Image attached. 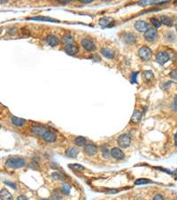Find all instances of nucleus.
Instances as JSON below:
<instances>
[{"label": "nucleus", "instance_id": "1", "mask_svg": "<svg viewBox=\"0 0 177 200\" xmlns=\"http://www.w3.org/2000/svg\"><path fill=\"white\" fill-rule=\"evenodd\" d=\"M5 165L7 167L16 169V168L24 167L26 165V162H25V160L22 158H9L6 160Z\"/></svg>", "mask_w": 177, "mask_h": 200}, {"label": "nucleus", "instance_id": "2", "mask_svg": "<svg viewBox=\"0 0 177 200\" xmlns=\"http://www.w3.org/2000/svg\"><path fill=\"white\" fill-rule=\"evenodd\" d=\"M118 144L121 148H128L131 143V138L128 134H122L118 137Z\"/></svg>", "mask_w": 177, "mask_h": 200}, {"label": "nucleus", "instance_id": "3", "mask_svg": "<svg viewBox=\"0 0 177 200\" xmlns=\"http://www.w3.org/2000/svg\"><path fill=\"white\" fill-rule=\"evenodd\" d=\"M138 55L142 60H148L151 57L152 52H151V50L149 47L142 46L138 51Z\"/></svg>", "mask_w": 177, "mask_h": 200}, {"label": "nucleus", "instance_id": "4", "mask_svg": "<svg viewBox=\"0 0 177 200\" xmlns=\"http://www.w3.org/2000/svg\"><path fill=\"white\" fill-rule=\"evenodd\" d=\"M158 36V32L154 29H149L146 32H144V38L147 42L152 43L156 40Z\"/></svg>", "mask_w": 177, "mask_h": 200}, {"label": "nucleus", "instance_id": "5", "mask_svg": "<svg viewBox=\"0 0 177 200\" xmlns=\"http://www.w3.org/2000/svg\"><path fill=\"white\" fill-rule=\"evenodd\" d=\"M82 45L88 51H92L96 49V46H95L94 43L88 38H84V39L82 40Z\"/></svg>", "mask_w": 177, "mask_h": 200}, {"label": "nucleus", "instance_id": "6", "mask_svg": "<svg viewBox=\"0 0 177 200\" xmlns=\"http://www.w3.org/2000/svg\"><path fill=\"white\" fill-rule=\"evenodd\" d=\"M168 60H169V55L167 52H164V51H161V52L158 53V55L156 57V61L159 65H164Z\"/></svg>", "mask_w": 177, "mask_h": 200}, {"label": "nucleus", "instance_id": "7", "mask_svg": "<svg viewBox=\"0 0 177 200\" xmlns=\"http://www.w3.org/2000/svg\"><path fill=\"white\" fill-rule=\"evenodd\" d=\"M111 156L115 160H123L125 157L123 151L118 147H114L111 150Z\"/></svg>", "mask_w": 177, "mask_h": 200}, {"label": "nucleus", "instance_id": "8", "mask_svg": "<svg viewBox=\"0 0 177 200\" xmlns=\"http://www.w3.org/2000/svg\"><path fill=\"white\" fill-rule=\"evenodd\" d=\"M84 152L89 156H93L98 152V147L95 144H86L84 146Z\"/></svg>", "mask_w": 177, "mask_h": 200}, {"label": "nucleus", "instance_id": "9", "mask_svg": "<svg viewBox=\"0 0 177 200\" xmlns=\"http://www.w3.org/2000/svg\"><path fill=\"white\" fill-rule=\"evenodd\" d=\"M135 28L139 32H146L149 29V24L143 21H138L135 23Z\"/></svg>", "mask_w": 177, "mask_h": 200}, {"label": "nucleus", "instance_id": "10", "mask_svg": "<svg viewBox=\"0 0 177 200\" xmlns=\"http://www.w3.org/2000/svg\"><path fill=\"white\" fill-rule=\"evenodd\" d=\"M64 51H65V52H66L67 54L73 56V55H76V54L78 53L79 49H78V47H77L76 45H74V44L72 43V44H68V45H66L65 48H64Z\"/></svg>", "mask_w": 177, "mask_h": 200}, {"label": "nucleus", "instance_id": "11", "mask_svg": "<svg viewBox=\"0 0 177 200\" xmlns=\"http://www.w3.org/2000/svg\"><path fill=\"white\" fill-rule=\"evenodd\" d=\"M31 131L35 134V135H38V136H43L44 134L46 133V129L43 126H40V125H35L31 128Z\"/></svg>", "mask_w": 177, "mask_h": 200}, {"label": "nucleus", "instance_id": "12", "mask_svg": "<svg viewBox=\"0 0 177 200\" xmlns=\"http://www.w3.org/2000/svg\"><path fill=\"white\" fill-rule=\"evenodd\" d=\"M56 138H57L56 134L52 132V131H48L47 130L46 133L43 135V139L47 143H53V142H55Z\"/></svg>", "mask_w": 177, "mask_h": 200}, {"label": "nucleus", "instance_id": "13", "mask_svg": "<svg viewBox=\"0 0 177 200\" xmlns=\"http://www.w3.org/2000/svg\"><path fill=\"white\" fill-rule=\"evenodd\" d=\"M46 42L49 45L54 47L56 45H58L59 43V38L56 36V35H48L46 37Z\"/></svg>", "mask_w": 177, "mask_h": 200}, {"label": "nucleus", "instance_id": "14", "mask_svg": "<svg viewBox=\"0 0 177 200\" xmlns=\"http://www.w3.org/2000/svg\"><path fill=\"white\" fill-rule=\"evenodd\" d=\"M11 121H12V123L16 127H23L26 124V121L24 119H21V118L16 117V116L12 117Z\"/></svg>", "mask_w": 177, "mask_h": 200}, {"label": "nucleus", "instance_id": "15", "mask_svg": "<svg viewBox=\"0 0 177 200\" xmlns=\"http://www.w3.org/2000/svg\"><path fill=\"white\" fill-rule=\"evenodd\" d=\"M123 39H124V41H125L127 43H129V44H133V43H135L136 41H137V36L132 33L126 34V35L123 36Z\"/></svg>", "mask_w": 177, "mask_h": 200}, {"label": "nucleus", "instance_id": "16", "mask_svg": "<svg viewBox=\"0 0 177 200\" xmlns=\"http://www.w3.org/2000/svg\"><path fill=\"white\" fill-rule=\"evenodd\" d=\"M0 198L2 200H13L12 194L5 189H3L0 191Z\"/></svg>", "mask_w": 177, "mask_h": 200}, {"label": "nucleus", "instance_id": "17", "mask_svg": "<svg viewBox=\"0 0 177 200\" xmlns=\"http://www.w3.org/2000/svg\"><path fill=\"white\" fill-rule=\"evenodd\" d=\"M78 153H79V151L75 147H69L66 151V156H68L69 158H76Z\"/></svg>", "mask_w": 177, "mask_h": 200}, {"label": "nucleus", "instance_id": "18", "mask_svg": "<svg viewBox=\"0 0 177 200\" xmlns=\"http://www.w3.org/2000/svg\"><path fill=\"white\" fill-rule=\"evenodd\" d=\"M101 53H102V55H104L107 59L112 60V59L114 58V52L111 49H109V48H103V49H101Z\"/></svg>", "mask_w": 177, "mask_h": 200}, {"label": "nucleus", "instance_id": "19", "mask_svg": "<svg viewBox=\"0 0 177 200\" xmlns=\"http://www.w3.org/2000/svg\"><path fill=\"white\" fill-rule=\"evenodd\" d=\"M141 118H142V113L138 111V110H136V111H134L133 115H132V117H131V121L134 122V123H137V122L140 121Z\"/></svg>", "mask_w": 177, "mask_h": 200}, {"label": "nucleus", "instance_id": "20", "mask_svg": "<svg viewBox=\"0 0 177 200\" xmlns=\"http://www.w3.org/2000/svg\"><path fill=\"white\" fill-rule=\"evenodd\" d=\"M160 22L166 26H168V27H172L173 26V21L167 17V16H165V15H162L160 17Z\"/></svg>", "mask_w": 177, "mask_h": 200}, {"label": "nucleus", "instance_id": "21", "mask_svg": "<svg viewBox=\"0 0 177 200\" xmlns=\"http://www.w3.org/2000/svg\"><path fill=\"white\" fill-rule=\"evenodd\" d=\"M28 20H31V21H50V22H58L57 20H53V19L48 18V17H32V18H29Z\"/></svg>", "mask_w": 177, "mask_h": 200}, {"label": "nucleus", "instance_id": "22", "mask_svg": "<svg viewBox=\"0 0 177 200\" xmlns=\"http://www.w3.org/2000/svg\"><path fill=\"white\" fill-rule=\"evenodd\" d=\"M74 143L77 146H85L87 144V140L83 136H78L74 139Z\"/></svg>", "mask_w": 177, "mask_h": 200}, {"label": "nucleus", "instance_id": "23", "mask_svg": "<svg viewBox=\"0 0 177 200\" xmlns=\"http://www.w3.org/2000/svg\"><path fill=\"white\" fill-rule=\"evenodd\" d=\"M71 185L68 183H63L60 187V190L62 191L63 194H66V195H68L71 191Z\"/></svg>", "mask_w": 177, "mask_h": 200}, {"label": "nucleus", "instance_id": "24", "mask_svg": "<svg viewBox=\"0 0 177 200\" xmlns=\"http://www.w3.org/2000/svg\"><path fill=\"white\" fill-rule=\"evenodd\" d=\"M62 41L64 43H66V45L68 44H72L73 42V37L71 35H65L62 38Z\"/></svg>", "mask_w": 177, "mask_h": 200}, {"label": "nucleus", "instance_id": "25", "mask_svg": "<svg viewBox=\"0 0 177 200\" xmlns=\"http://www.w3.org/2000/svg\"><path fill=\"white\" fill-rule=\"evenodd\" d=\"M112 21V18H110V17H105V18H102L100 21H99V25L100 26H102V27H106L107 26L108 24H110V22Z\"/></svg>", "mask_w": 177, "mask_h": 200}, {"label": "nucleus", "instance_id": "26", "mask_svg": "<svg viewBox=\"0 0 177 200\" xmlns=\"http://www.w3.org/2000/svg\"><path fill=\"white\" fill-rule=\"evenodd\" d=\"M51 176H52V178H53L54 180H57V181H63V180L65 179L64 175H63L62 174L59 173V172H54V173L51 174Z\"/></svg>", "mask_w": 177, "mask_h": 200}, {"label": "nucleus", "instance_id": "27", "mask_svg": "<svg viewBox=\"0 0 177 200\" xmlns=\"http://www.w3.org/2000/svg\"><path fill=\"white\" fill-rule=\"evenodd\" d=\"M142 77L146 80V81H150L151 79L153 78V74L151 71H145L143 74H142Z\"/></svg>", "mask_w": 177, "mask_h": 200}, {"label": "nucleus", "instance_id": "28", "mask_svg": "<svg viewBox=\"0 0 177 200\" xmlns=\"http://www.w3.org/2000/svg\"><path fill=\"white\" fill-rule=\"evenodd\" d=\"M150 182H151V180H148V179H145V178H141V179H138L135 182V185L147 184V183H150Z\"/></svg>", "mask_w": 177, "mask_h": 200}, {"label": "nucleus", "instance_id": "29", "mask_svg": "<svg viewBox=\"0 0 177 200\" xmlns=\"http://www.w3.org/2000/svg\"><path fill=\"white\" fill-rule=\"evenodd\" d=\"M69 167H70L71 169L74 170V171H82L84 169V167H82V165H80V164H70Z\"/></svg>", "mask_w": 177, "mask_h": 200}, {"label": "nucleus", "instance_id": "30", "mask_svg": "<svg viewBox=\"0 0 177 200\" xmlns=\"http://www.w3.org/2000/svg\"><path fill=\"white\" fill-rule=\"evenodd\" d=\"M102 154H103V156L105 157V158H109L110 157V155H111V151L108 150V148L106 147V145H104L103 147H102Z\"/></svg>", "mask_w": 177, "mask_h": 200}, {"label": "nucleus", "instance_id": "31", "mask_svg": "<svg viewBox=\"0 0 177 200\" xmlns=\"http://www.w3.org/2000/svg\"><path fill=\"white\" fill-rule=\"evenodd\" d=\"M61 199L60 195H59V192L58 190H53L52 193H51V200H59Z\"/></svg>", "mask_w": 177, "mask_h": 200}, {"label": "nucleus", "instance_id": "32", "mask_svg": "<svg viewBox=\"0 0 177 200\" xmlns=\"http://www.w3.org/2000/svg\"><path fill=\"white\" fill-rule=\"evenodd\" d=\"M151 22L154 25V27H156V28H159L160 26H161V22H160V21H159L157 18H151Z\"/></svg>", "mask_w": 177, "mask_h": 200}, {"label": "nucleus", "instance_id": "33", "mask_svg": "<svg viewBox=\"0 0 177 200\" xmlns=\"http://www.w3.org/2000/svg\"><path fill=\"white\" fill-rule=\"evenodd\" d=\"M17 32H18V29L16 28H10L7 31V34L9 35H14L17 34Z\"/></svg>", "mask_w": 177, "mask_h": 200}, {"label": "nucleus", "instance_id": "34", "mask_svg": "<svg viewBox=\"0 0 177 200\" xmlns=\"http://www.w3.org/2000/svg\"><path fill=\"white\" fill-rule=\"evenodd\" d=\"M172 109H173V111L177 112V95L175 97L174 101H173V104H172Z\"/></svg>", "mask_w": 177, "mask_h": 200}, {"label": "nucleus", "instance_id": "35", "mask_svg": "<svg viewBox=\"0 0 177 200\" xmlns=\"http://www.w3.org/2000/svg\"><path fill=\"white\" fill-rule=\"evenodd\" d=\"M170 76H171V78H172V79L176 80L177 81V69H176V70H173V71L170 73Z\"/></svg>", "mask_w": 177, "mask_h": 200}, {"label": "nucleus", "instance_id": "36", "mask_svg": "<svg viewBox=\"0 0 177 200\" xmlns=\"http://www.w3.org/2000/svg\"><path fill=\"white\" fill-rule=\"evenodd\" d=\"M4 183L7 184V185H9V186L12 187V189H16V188H17V187H16V184L13 183V182H4Z\"/></svg>", "mask_w": 177, "mask_h": 200}, {"label": "nucleus", "instance_id": "37", "mask_svg": "<svg viewBox=\"0 0 177 200\" xmlns=\"http://www.w3.org/2000/svg\"><path fill=\"white\" fill-rule=\"evenodd\" d=\"M152 200H164V198H163L162 195H160V194H157V195L153 198V199Z\"/></svg>", "mask_w": 177, "mask_h": 200}, {"label": "nucleus", "instance_id": "38", "mask_svg": "<svg viewBox=\"0 0 177 200\" xmlns=\"http://www.w3.org/2000/svg\"><path fill=\"white\" fill-rule=\"evenodd\" d=\"M137 73H134L132 75V82H137Z\"/></svg>", "mask_w": 177, "mask_h": 200}, {"label": "nucleus", "instance_id": "39", "mask_svg": "<svg viewBox=\"0 0 177 200\" xmlns=\"http://www.w3.org/2000/svg\"><path fill=\"white\" fill-rule=\"evenodd\" d=\"M17 200H28V198L26 196H24V195H21V196L18 197Z\"/></svg>", "mask_w": 177, "mask_h": 200}, {"label": "nucleus", "instance_id": "40", "mask_svg": "<svg viewBox=\"0 0 177 200\" xmlns=\"http://www.w3.org/2000/svg\"><path fill=\"white\" fill-rule=\"evenodd\" d=\"M81 3H82V4H90V3H92V0H82L81 1Z\"/></svg>", "mask_w": 177, "mask_h": 200}, {"label": "nucleus", "instance_id": "41", "mask_svg": "<svg viewBox=\"0 0 177 200\" xmlns=\"http://www.w3.org/2000/svg\"><path fill=\"white\" fill-rule=\"evenodd\" d=\"M175 143H176V145L177 146V133L175 135Z\"/></svg>", "mask_w": 177, "mask_h": 200}, {"label": "nucleus", "instance_id": "42", "mask_svg": "<svg viewBox=\"0 0 177 200\" xmlns=\"http://www.w3.org/2000/svg\"><path fill=\"white\" fill-rule=\"evenodd\" d=\"M60 3H62V4H68V3H69L70 1H59Z\"/></svg>", "mask_w": 177, "mask_h": 200}, {"label": "nucleus", "instance_id": "43", "mask_svg": "<svg viewBox=\"0 0 177 200\" xmlns=\"http://www.w3.org/2000/svg\"><path fill=\"white\" fill-rule=\"evenodd\" d=\"M7 1H0V3H6Z\"/></svg>", "mask_w": 177, "mask_h": 200}, {"label": "nucleus", "instance_id": "44", "mask_svg": "<svg viewBox=\"0 0 177 200\" xmlns=\"http://www.w3.org/2000/svg\"><path fill=\"white\" fill-rule=\"evenodd\" d=\"M41 200H49V199H41Z\"/></svg>", "mask_w": 177, "mask_h": 200}, {"label": "nucleus", "instance_id": "45", "mask_svg": "<svg viewBox=\"0 0 177 200\" xmlns=\"http://www.w3.org/2000/svg\"><path fill=\"white\" fill-rule=\"evenodd\" d=\"M1 32H2V29L0 28V34H1Z\"/></svg>", "mask_w": 177, "mask_h": 200}, {"label": "nucleus", "instance_id": "46", "mask_svg": "<svg viewBox=\"0 0 177 200\" xmlns=\"http://www.w3.org/2000/svg\"><path fill=\"white\" fill-rule=\"evenodd\" d=\"M176 31H177V24L176 25Z\"/></svg>", "mask_w": 177, "mask_h": 200}, {"label": "nucleus", "instance_id": "47", "mask_svg": "<svg viewBox=\"0 0 177 200\" xmlns=\"http://www.w3.org/2000/svg\"><path fill=\"white\" fill-rule=\"evenodd\" d=\"M0 129H1V125H0Z\"/></svg>", "mask_w": 177, "mask_h": 200}]
</instances>
